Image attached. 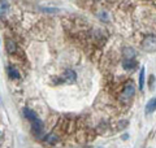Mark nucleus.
Masks as SVG:
<instances>
[{"mask_svg":"<svg viewBox=\"0 0 156 148\" xmlns=\"http://www.w3.org/2000/svg\"><path fill=\"white\" fill-rule=\"evenodd\" d=\"M23 115H25L26 120H29L30 122H34L35 120H38L37 113L34 112V111H31V109H29V108H25V109H23Z\"/></svg>","mask_w":156,"mask_h":148,"instance_id":"nucleus-7","label":"nucleus"},{"mask_svg":"<svg viewBox=\"0 0 156 148\" xmlns=\"http://www.w3.org/2000/svg\"><path fill=\"white\" fill-rule=\"evenodd\" d=\"M5 48L8 53H16L17 52V44L12 39H7L5 41Z\"/></svg>","mask_w":156,"mask_h":148,"instance_id":"nucleus-6","label":"nucleus"},{"mask_svg":"<svg viewBox=\"0 0 156 148\" xmlns=\"http://www.w3.org/2000/svg\"><path fill=\"white\" fill-rule=\"evenodd\" d=\"M43 11L48 12V13H55V12H57V9H55V8H43Z\"/></svg>","mask_w":156,"mask_h":148,"instance_id":"nucleus-14","label":"nucleus"},{"mask_svg":"<svg viewBox=\"0 0 156 148\" xmlns=\"http://www.w3.org/2000/svg\"><path fill=\"white\" fill-rule=\"evenodd\" d=\"M61 78H64V82H68V83H74L76 82V73L72 70V69H68V70L64 72V74H62V77Z\"/></svg>","mask_w":156,"mask_h":148,"instance_id":"nucleus-3","label":"nucleus"},{"mask_svg":"<svg viewBox=\"0 0 156 148\" xmlns=\"http://www.w3.org/2000/svg\"><path fill=\"white\" fill-rule=\"evenodd\" d=\"M31 130L34 131V134H37V135H41L42 134V131H43V122L39 120H35L34 122H31Z\"/></svg>","mask_w":156,"mask_h":148,"instance_id":"nucleus-5","label":"nucleus"},{"mask_svg":"<svg viewBox=\"0 0 156 148\" xmlns=\"http://www.w3.org/2000/svg\"><path fill=\"white\" fill-rule=\"evenodd\" d=\"M128 138H129L128 134H124V135H122V139H128Z\"/></svg>","mask_w":156,"mask_h":148,"instance_id":"nucleus-15","label":"nucleus"},{"mask_svg":"<svg viewBox=\"0 0 156 148\" xmlns=\"http://www.w3.org/2000/svg\"><path fill=\"white\" fill-rule=\"evenodd\" d=\"M122 56L125 57L124 60H134L135 57V49L131 47H124L122 48Z\"/></svg>","mask_w":156,"mask_h":148,"instance_id":"nucleus-4","label":"nucleus"},{"mask_svg":"<svg viewBox=\"0 0 156 148\" xmlns=\"http://www.w3.org/2000/svg\"><path fill=\"white\" fill-rule=\"evenodd\" d=\"M156 111V97H152L151 100H148L147 105H146V115L154 113Z\"/></svg>","mask_w":156,"mask_h":148,"instance_id":"nucleus-8","label":"nucleus"},{"mask_svg":"<svg viewBox=\"0 0 156 148\" xmlns=\"http://www.w3.org/2000/svg\"><path fill=\"white\" fill-rule=\"evenodd\" d=\"M140 47L146 52H150V53L156 52V35H152V34L151 35H146L143 38L142 43H140Z\"/></svg>","mask_w":156,"mask_h":148,"instance_id":"nucleus-1","label":"nucleus"},{"mask_svg":"<svg viewBox=\"0 0 156 148\" xmlns=\"http://www.w3.org/2000/svg\"><path fill=\"white\" fill-rule=\"evenodd\" d=\"M122 68L126 70H134L136 68V61L135 60H124L122 61Z\"/></svg>","mask_w":156,"mask_h":148,"instance_id":"nucleus-10","label":"nucleus"},{"mask_svg":"<svg viewBox=\"0 0 156 148\" xmlns=\"http://www.w3.org/2000/svg\"><path fill=\"white\" fill-rule=\"evenodd\" d=\"M44 142L48 143V144H56V143L58 142V138L55 134H48V135L44 136Z\"/></svg>","mask_w":156,"mask_h":148,"instance_id":"nucleus-11","label":"nucleus"},{"mask_svg":"<svg viewBox=\"0 0 156 148\" xmlns=\"http://www.w3.org/2000/svg\"><path fill=\"white\" fill-rule=\"evenodd\" d=\"M7 9H8V3L7 2H2V17H4Z\"/></svg>","mask_w":156,"mask_h":148,"instance_id":"nucleus-13","label":"nucleus"},{"mask_svg":"<svg viewBox=\"0 0 156 148\" xmlns=\"http://www.w3.org/2000/svg\"><path fill=\"white\" fill-rule=\"evenodd\" d=\"M7 72H8V77L11 78V79H18V78H20V72H18L17 68H14V66H8Z\"/></svg>","mask_w":156,"mask_h":148,"instance_id":"nucleus-9","label":"nucleus"},{"mask_svg":"<svg viewBox=\"0 0 156 148\" xmlns=\"http://www.w3.org/2000/svg\"><path fill=\"white\" fill-rule=\"evenodd\" d=\"M134 93H135V86L133 85V83H126L125 87H124V90L122 92H121V99L122 100H129V99H131L134 96Z\"/></svg>","mask_w":156,"mask_h":148,"instance_id":"nucleus-2","label":"nucleus"},{"mask_svg":"<svg viewBox=\"0 0 156 148\" xmlns=\"http://www.w3.org/2000/svg\"><path fill=\"white\" fill-rule=\"evenodd\" d=\"M144 74H146V70H144V66L140 68V73H139V90L142 91L143 90V87H144Z\"/></svg>","mask_w":156,"mask_h":148,"instance_id":"nucleus-12","label":"nucleus"}]
</instances>
